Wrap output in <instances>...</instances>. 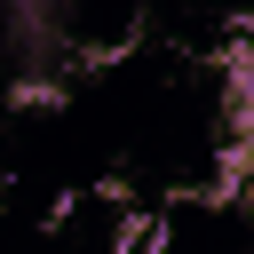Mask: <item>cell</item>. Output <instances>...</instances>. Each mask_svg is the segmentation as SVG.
Wrapping results in <instances>:
<instances>
[{"label":"cell","instance_id":"obj_1","mask_svg":"<svg viewBox=\"0 0 254 254\" xmlns=\"http://www.w3.org/2000/svg\"><path fill=\"white\" fill-rule=\"evenodd\" d=\"M230 127H238V143H254V24L230 48Z\"/></svg>","mask_w":254,"mask_h":254}]
</instances>
